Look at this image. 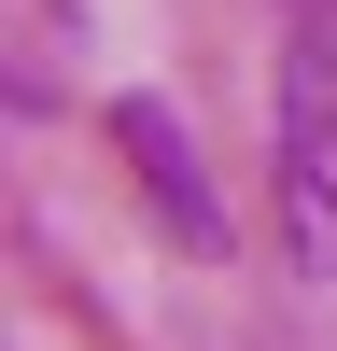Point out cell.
<instances>
[{
	"label": "cell",
	"mask_w": 337,
	"mask_h": 351,
	"mask_svg": "<svg viewBox=\"0 0 337 351\" xmlns=\"http://www.w3.org/2000/svg\"><path fill=\"white\" fill-rule=\"evenodd\" d=\"M281 225H295V267L337 281V56L309 28L281 56Z\"/></svg>",
	"instance_id": "obj_1"
},
{
	"label": "cell",
	"mask_w": 337,
	"mask_h": 351,
	"mask_svg": "<svg viewBox=\"0 0 337 351\" xmlns=\"http://www.w3.org/2000/svg\"><path fill=\"white\" fill-rule=\"evenodd\" d=\"M112 141H127V169L155 183V225L183 253H225V197H211V169H197V141H183V112L168 99H112Z\"/></svg>",
	"instance_id": "obj_2"
}]
</instances>
